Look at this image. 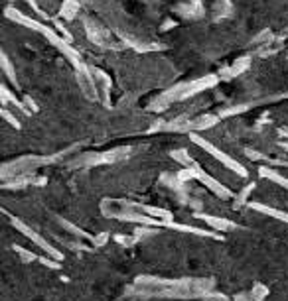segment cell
<instances>
[{"instance_id": "cell-1", "label": "cell", "mask_w": 288, "mask_h": 301, "mask_svg": "<svg viewBox=\"0 0 288 301\" xmlns=\"http://www.w3.org/2000/svg\"><path fill=\"white\" fill-rule=\"evenodd\" d=\"M28 2H30V4H32V6H34V10H36V12H40V8H38V6H36V0H28Z\"/></svg>"}]
</instances>
